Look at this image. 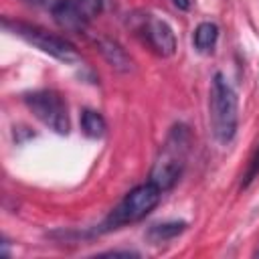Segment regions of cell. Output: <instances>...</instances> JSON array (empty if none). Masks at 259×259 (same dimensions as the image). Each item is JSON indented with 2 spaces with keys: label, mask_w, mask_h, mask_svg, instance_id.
Returning a JSON list of instances; mask_svg holds the SVG:
<instances>
[{
  "label": "cell",
  "mask_w": 259,
  "mask_h": 259,
  "mask_svg": "<svg viewBox=\"0 0 259 259\" xmlns=\"http://www.w3.org/2000/svg\"><path fill=\"white\" fill-rule=\"evenodd\" d=\"M208 113H210V127L217 142L229 144L237 134L239 105H237V93L223 73H217L212 79Z\"/></svg>",
  "instance_id": "cell-1"
},
{
  "label": "cell",
  "mask_w": 259,
  "mask_h": 259,
  "mask_svg": "<svg viewBox=\"0 0 259 259\" xmlns=\"http://www.w3.org/2000/svg\"><path fill=\"white\" fill-rule=\"evenodd\" d=\"M217 40H219V26L214 22H200L194 28L192 42L198 53H210L214 49Z\"/></svg>",
  "instance_id": "cell-9"
},
{
  "label": "cell",
  "mask_w": 259,
  "mask_h": 259,
  "mask_svg": "<svg viewBox=\"0 0 259 259\" xmlns=\"http://www.w3.org/2000/svg\"><path fill=\"white\" fill-rule=\"evenodd\" d=\"M188 144H190V134L188 127L184 125H176L172 127L164 148L160 150L152 172H150V182H154L160 190H168L176 184V180L180 178L182 170H184V162H186V152H188Z\"/></svg>",
  "instance_id": "cell-2"
},
{
  "label": "cell",
  "mask_w": 259,
  "mask_h": 259,
  "mask_svg": "<svg viewBox=\"0 0 259 259\" xmlns=\"http://www.w3.org/2000/svg\"><path fill=\"white\" fill-rule=\"evenodd\" d=\"M160 196H162V190L154 182H146V184L132 188L119 200V204L105 217V221L101 223V231L119 229L123 225H130V223L144 219L148 212H152L158 206Z\"/></svg>",
  "instance_id": "cell-3"
},
{
  "label": "cell",
  "mask_w": 259,
  "mask_h": 259,
  "mask_svg": "<svg viewBox=\"0 0 259 259\" xmlns=\"http://www.w3.org/2000/svg\"><path fill=\"white\" fill-rule=\"evenodd\" d=\"M257 176H259V146H257V150L253 152V156H251V160L247 164V170H245L243 180H241V188H247Z\"/></svg>",
  "instance_id": "cell-12"
},
{
  "label": "cell",
  "mask_w": 259,
  "mask_h": 259,
  "mask_svg": "<svg viewBox=\"0 0 259 259\" xmlns=\"http://www.w3.org/2000/svg\"><path fill=\"white\" fill-rule=\"evenodd\" d=\"M2 24L12 34L20 36L22 40L32 45L34 49L55 57L61 63L75 65V63L81 61V55L77 53V49L69 40H65L63 36H57V34H53V32H49V30L36 26V24H28V22H22V20H8V18H4Z\"/></svg>",
  "instance_id": "cell-4"
},
{
  "label": "cell",
  "mask_w": 259,
  "mask_h": 259,
  "mask_svg": "<svg viewBox=\"0 0 259 259\" xmlns=\"http://www.w3.org/2000/svg\"><path fill=\"white\" fill-rule=\"evenodd\" d=\"M97 47H99L101 55L105 57V61H107L113 69H117V71H121V73H127V71L132 69V59L127 57V53H125L115 40H111V38H99V40H97Z\"/></svg>",
  "instance_id": "cell-8"
},
{
  "label": "cell",
  "mask_w": 259,
  "mask_h": 259,
  "mask_svg": "<svg viewBox=\"0 0 259 259\" xmlns=\"http://www.w3.org/2000/svg\"><path fill=\"white\" fill-rule=\"evenodd\" d=\"M24 105L49 130H53L61 136L69 134V127H71L69 111H67V105L63 101V97L57 91H53V89L30 91V93L24 95Z\"/></svg>",
  "instance_id": "cell-5"
},
{
  "label": "cell",
  "mask_w": 259,
  "mask_h": 259,
  "mask_svg": "<svg viewBox=\"0 0 259 259\" xmlns=\"http://www.w3.org/2000/svg\"><path fill=\"white\" fill-rule=\"evenodd\" d=\"M172 2H174V6L180 8V10H188V8H190V0H172Z\"/></svg>",
  "instance_id": "cell-15"
},
{
  "label": "cell",
  "mask_w": 259,
  "mask_h": 259,
  "mask_svg": "<svg viewBox=\"0 0 259 259\" xmlns=\"http://www.w3.org/2000/svg\"><path fill=\"white\" fill-rule=\"evenodd\" d=\"M101 255L103 257H138V253H134V251H107Z\"/></svg>",
  "instance_id": "cell-14"
},
{
  "label": "cell",
  "mask_w": 259,
  "mask_h": 259,
  "mask_svg": "<svg viewBox=\"0 0 259 259\" xmlns=\"http://www.w3.org/2000/svg\"><path fill=\"white\" fill-rule=\"evenodd\" d=\"M51 12L63 30L83 32L91 18L101 12V0H63Z\"/></svg>",
  "instance_id": "cell-6"
},
{
  "label": "cell",
  "mask_w": 259,
  "mask_h": 259,
  "mask_svg": "<svg viewBox=\"0 0 259 259\" xmlns=\"http://www.w3.org/2000/svg\"><path fill=\"white\" fill-rule=\"evenodd\" d=\"M136 30L142 36V40L150 47L152 53L160 57H172L176 53V36L166 20L146 14L140 18V24L136 26Z\"/></svg>",
  "instance_id": "cell-7"
},
{
  "label": "cell",
  "mask_w": 259,
  "mask_h": 259,
  "mask_svg": "<svg viewBox=\"0 0 259 259\" xmlns=\"http://www.w3.org/2000/svg\"><path fill=\"white\" fill-rule=\"evenodd\" d=\"M184 229H186V223H184V221H172V223L154 225V227H150V231H148V239H150L154 245L166 243V241L174 239L176 235H180Z\"/></svg>",
  "instance_id": "cell-10"
},
{
  "label": "cell",
  "mask_w": 259,
  "mask_h": 259,
  "mask_svg": "<svg viewBox=\"0 0 259 259\" xmlns=\"http://www.w3.org/2000/svg\"><path fill=\"white\" fill-rule=\"evenodd\" d=\"M30 4H36V6H42V8H49V10H53L55 6H59L63 0H28Z\"/></svg>",
  "instance_id": "cell-13"
},
{
  "label": "cell",
  "mask_w": 259,
  "mask_h": 259,
  "mask_svg": "<svg viewBox=\"0 0 259 259\" xmlns=\"http://www.w3.org/2000/svg\"><path fill=\"white\" fill-rule=\"evenodd\" d=\"M81 130H83V134L87 138H93V140L101 138L105 134V119H103V115L93 111V109H85L81 113Z\"/></svg>",
  "instance_id": "cell-11"
}]
</instances>
